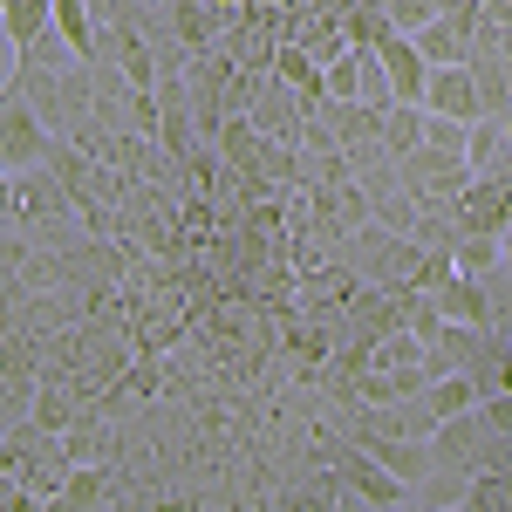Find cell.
<instances>
[{
  "label": "cell",
  "instance_id": "5b68a950",
  "mask_svg": "<svg viewBox=\"0 0 512 512\" xmlns=\"http://www.w3.org/2000/svg\"><path fill=\"white\" fill-rule=\"evenodd\" d=\"M376 62H383V76H390L396 103H424V82H431V62H424V48H417V35H403V28H383V35H376Z\"/></svg>",
  "mask_w": 512,
  "mask_h": 512
},
{
  "label": "cell",
  "instance_id": "e0dca14e",
  "mask_svg": "<svg viewBox=\"0 0 512 512\" xmlns=\"http://www.w3.org/2000/svg\"><path fill=\"white\" fill-rule=\"evenodd\" d=\"M0 512H35V499H28V485L14 472H0Z\"/></svg>",
  "mask_w": 512,
  "mask_h": 512
},
{
  "label": "cell",
  "instance_id": "9a60e30c",
  "mask_svg": "<svg viewBox=\"0 0 512 512\" xmlns=\"http://www.w3.org/2000/svg\"><path fill=\"white\" fill-rule=\"evenodd\" d=\"M472 403H478V383H472V376H431L437 424H444V417H458V410H472Z\"/></svg>",
  "mask_w": 512,
  "mask_h": 512
},
{
  "label": "cell",
  "instance_id": "8fae6325",
  "mask_svg": "<svg viewBox=\"0 0 512 512\" xmlns=\"http://www.w3.org/2000/svg\"><path fill=\"white\" fill-rule=\"evenodd\" d=\"M55 28V0H0V35L14 41V48H28Z\"/></svg>",
  "mask_w": 512,
  "mask_h": 512
},
{
  "label": "cell",
  "instance_id": "8992f818",
  "mask_svg": "<svg viewBox=\"0 0 512 512\" xmlns=\"http://www.w3.org/2000/svg\"><path fill=\"white\" fill-rule=\"evenodd\" d=\"M424 110H431V117H458V123L485 117V110H478V82H472V69H465V62H437L431 82H424Z\"/></svg>",
  "mask_w": 512,
  "mask_h": 512
},
{
  "label": "cell",
  "instance_id": "30bf717a",
  "mask_svg": "<svg viewBox=\"0 0 512 512\" xmlns=\"http://www.w3.org/2000/svg\"><path fill=\"white\" fill-rule=\"evenodd\" d=\"M55 35L69 41L82 62H103V28H96L89 0H55Z\"/></svg>",
  "mask_w": 512,
  "mask_h": 512
},
{
  "label": "cell",
  "instance_id": "4fadbf2b",
  "mask_svg": "<svg viewBox=\"0 0 512 512\" xmlns=\"http://www.w3.org/2000/svg\"><path fill=\"white\" fill-rule=\"evenodd\" d=\"M103 506H110V465H76L55 512H103Z\"/></svg>",
  "mask_w": 512,
  "mask_h": 512
},
{
  "label": "cell",
  "instance_id": "2e32d148",
  "mask_svg": "<svg viewBox=\"0 0 512 512\" xmlns=\"http://www.w3.org/2000/svg\"><path fill=\"white\" fill-rule=\"evenodd\" d=\"M321 82H328V96H342V103H355V48H342L328 69H321Z\"/></svg>",
  "mask_w": 512,
  "mask_h": 512
},
{
  "label": "cell",
  "instance_id": "ba28073f",
  "mask_svg": "<svg viewBox=\"0 0 512 512\" xmlns=\"http://www.w3.org/2000/svg\"><path fill=\"white\" fill-rule=\"evenodd\" d=\"M431 294H437V315H444V321L492 328V301H485V280H478V274H451V280H437Z\"/></svg>",
  "mask_w": 512,
  "mask_h": 512
},
{
  "label": "cell",
  "instance_id": "5bb4252c",
  "mask_svg": "<svg viewBox=\"0 0 512 512\" xmlns=\"http://www.w3.org/2000/svg\"><path fill=\"white\" fill-rule=\"evenodd\" d=\"M35 390L41 383H0V444L35 424Z\"/></svg>",
  "mask_w": 512,
  "mask_h": 512
},
{
  "label": "cell",
  "instance_id": "d6986e66",
  "mask_svg": "<svg viewBox=\"0 0 512 512\" xmlns=\"http://www.w3.org/2000/svg\"><path fill=\"white\" fill-rule=\"evenodd\" d=\"M506 137H512V117H506Z\"/></svg>",
  "mask_w": 512,
  "mask_h": 512
},
{
  "label": "cell",
  "instance_id": "277c9868",
  "mask_svg": "<svg viewBox=\"0 0 512 512\" xmlns=\"http://www.w3.org/2000/svg\"><path fill=\"white\" fill-rule=\"evenodd\" d=\"M485 451H492V424H485V410H458V417H444L431 431V458L437 465H458V472H485Z\"/></svg>",
  "mask_w": 512,
  "mask_h": 512
},
{
  "label": "cell",
  "instance_id": "6da1fadb",
  "mask_svg": "<svg viewBox=\"0 0 512 512\" xmlns=\"http://www.w3.org/2000/svg\"><path fill=\"white\" fill-rule=\"evenodd\" d=\"M48 144H55V130L35 117V103L21 96V82L7 76V89H0V171H28V164H41Z\"/></svg>",
  "mask_w": 512,
  "mask_h": 512
},
{
  "label": "cell",
  "instance_id": "7a4b0ae2",
  "mask_svg": "<svg viewBox=\"0 0 512 512\" xmlns=\"http://www.w3.org/2000/svg\"><path fill=\"white\" fill-rule=\"evenodd\" d=\"M478 28H485V0H451L444 14H431L424 28H417V48H424V62H465L472 55Z\"/></svg>",
  "mask_w": 512,
  "mask_h": 512
},
{
  "label": "cell",
  "instance_id": "ac0fdd59",
  "mask_svg": "<svg viewBox=\"0 0 512 512\" xmlns=\"http://www.w3.org/2000/svg\"><path fill=\"white\" fill-rule=\"evenodd\" d=\"M506 260H512V226H506Z\"/></svg>",
  "mask_w": 512,
  "mask_h": 512
},
{
  "label": "cell",
  "instance_id": "7c38bea8",
  "mask_svg": "<svg viewBox=\"0 0 512 512\" xmlns=\"http://www.w3.org/2000/svg\"><path fill=\"white\" fill-rule=\"evenodd\" d=\"M410 506H472V472H458V465H431V472L410 485Z\"/></svg>",
  "mask_w": 512,
  "mask_h": 512
},
{
  "label": "cell",
  "instance_id": "9c48e42d",
  "mask_svg": "<svg viewBox=\"0 0 512 512\" xmlns=\"http://www.w3.org/2000/svg\"><path fill=\"white\" fill-rule=\"evenodd\" d=\"M424 123H431L424 103H390V110H383V158L403 164L417 144H424Z\"/></svg>",
  "mask_w": 512,
  "mask_h": 512
},
{
  "label": "cell",
  "instance_id": "3957f363",
  "mask_svg": "<svg viewBox=\"0 0 512 512\" xmlns=\"http://www.w3.org/2000/svg\"><path fill=\"white\" fill-rule=\"evenodd\" d=\"M506 226H512V171H478L458 198V233L506 239Z\"/></svg>",
  "mask_w": 512,
  "mask_h": 512
},
{
  "label": "cell",
  "instance_id": "52a82bcc",
  "mask_svg": "<svg viewBox=\"0 0 512 512\" xmlns=\"http://www.w3.org/2000/svg\"><path fill=\"white\" fill-rule=\"evenodd\" d=\"M465 376L478 383V403L499 396V390H512V328H485V335H478V355H472Z\"/></svg>",
  "mask_w": 512,
  "mask_h": 512
}]
</instances>
